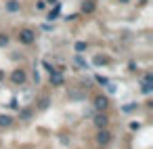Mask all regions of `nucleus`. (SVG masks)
Listing matches in <instances>:
<instances>
[{"label": "nucleus", "instance_id": "1", "mask_svg": "<svg viewBox=\"0 0 153 149\" xmlns=\"http://www.w3.org/2000/svg\"><path fill=\"white\" fill-rule=\"evenodd\" d=\"M19 42H23V44H34V42H36V34H34L32 30H21V32H19Z\"/></svg>", "mask_w": 153, "mask_h": 149}, {"label": "nucleus", "instance_id": "2", "mask_svg": "<svg viewBox=\"0 0 153 149\" xmlns=\"http://www.w3.org/2000/svg\"><path fill=\"white\" fill-rule=\"evenodd\" d=\"M109 141H111V134H109V132H107L105 128H99V134H97V143H99V145H107Z\"/></svg>", "mask_w": 153, "mask_h": 149}, {"label": "nucleus", "instance_id": "3", "mask_svg": "<svg viewBox=\"0 0 153 149\" xmlns=\"http://www.w3.org/2000/svg\"><path fill=\"white\" fill-rule=\"evenodd\" d=\"M11 80H13L15 84H23V82H25V74H23V69H15L13 76H11Z\"/></svg>", "mask_w": 153, "mask_h": 149}, {"label": "nucleus", "instance_id": "4", "mask_svg": "<svg viewBox=\"0 0 153 149\" xmlns=\"http://www.w3.org/2000/svg\"><path fill=\"white\" fill-rule=\"evenodd\" d=\"M107 122H109V120H107V115H105V113H99V115L94 118V126H97V128H105V126H107Z\"/></svg>", "mask_w": 153, "mask_h": 149}, {"label": "nucleus", "instance_id": "5", "mask_svg": "<svg viewBox=\"0 0 153 149\" xmlns=\"http://www.w3.org/2000/svg\"><path fill=\"white\" fill-rule=\"evenodd\" d=\"M94 107H97L99 111H103V109L107 107V99H105V97H97V99H94Z\"/></svg>", "mask_w": 153, "mask_h": 149}, {"label": "nucleus", "instance_id": "6", "mask_svg": "<svg viewBox=\"0 0 153 149\" xmlns=\"http://www.w3.org/2000/svg\"><path fill=\"white\" fill-rule=\"evenodd\" d=\"M7 11L9 13H17L19 11V2H17V0H9V2H7Z\"/></svg>", "mask_w": 153, "mask_h": 149}, {"label": "nucleus", "instance_id": "7", "mask_svg": "<svg viewBox=\"0 0 153 149\" xmlns=\"http://www.w3.org/2000/svg\"><path fill=\"white\" fill-rule=\"evenodd\" d=\"M92 11H94V2H92V0L82 2V13H92Z\"/></svg>", "mask_w": 153, "mask_h": 149}, {"label": "nucleus", "instance_id": "8", "mask_svg": "<svg viewBox=\"0 0 153 149\" xmlns=\"http://www.w3.org/2000/svg\"><path fill=\"white\" fill-rule=\"evenodd\" d=\"M76 63H78V65H80V67H84V69H88V67H90V65H88V63H86V61H84V59H82V55H80V53H78V55H76Z\"/></svg>", "mask_w": 153, "mask_h": 149}, {"label": "nucleus", "instance_id": "9", "mask_svg": "<svg viewBox=\"0 0 153 149\" xmlns=\"http://www.w3.org/2000/svg\"><path fill=\"white\" fill-rule=\"evenodd\" d=\"M48 105H51V99H46V97H44V99H40V101H38V107H40V109H46V107H48Z\"/></svg>", "mask_w": 153, "mask_h": 149}, {"label": "nucleus", "instance_id": "10", "mask_svg": "<svg viewBox=\"0 0 153 149\" xmlns=\"http://www.w3.org/2000/svg\"><path fill=\"white\" fill-rule=\"evenodd\" d=\"M74 48H76V53H84L86 51V42H76Z\"/></svg>", "mask_w": 153, "mask_h": 149}, {"label": "nucleus", "instance_id": "11", "mask_svg": "<svg viewBox=\"0 0 153 149\" xmlns=\"http://www.w3.org/2000/svg\"><path fill=\"white\" fill-rule=\"evenodd\" d=\"M140 90H143L145 95H151V90H153V88H151V82H143V88H140Z\"/></svg>", "mask_w": 153, "mask_h": 149}, {"label": "nucleus", "instance_id": "12", "mask_svg": "<svg viewBox=\"0 0 153 149\" xmlns=\"http://www.w3.org/2000/svg\"><path fill=\"white\" fill-rule=\"evenodd\" d=\"M11 124V115H0V126H9Z\"/></svg>", "mask_w": 153, "mask_h": 149}, {"label": "nucleus", "instance_id": "13", "mask_svg": "<svg viewBox=\"0 0 153 149\" xmlns=\"http://www.w3.org/2000/svg\"><path fill=\"white\" fill-rule=\"evenodd\" d=\"M9 44V36L7 34H0V46H7Z\"/></svg>", "mask_w": 153, "mask_h": 149}, {"label": "nucleus", "instance_id": "14", "mask_svg": "<svg viewBox=\"0 0 153 149\" xmlns=\"http://www.w3.org/2000/svg\"><path fill=\"white\" fill-rule=\"evenodd\" d=\"M57 15H59V7H57V9H55V11H51V13H48V17H46V19H48V21H53V19H55V17H57Z\"/></svg>", "mask_w": 153, "mask_h": 149}, {"label": "nucleus", "instance_id": "15", "mask_svg": "<svg viewBox=\"0 0 153 149\" xmlns=\"http://www.w3.org/2000/svg\"><path fill=\"white\" fill-rule=\"evenodd\" d=\"M134 107H136V103H130V105H126V107H124V111H132Z\"/></svg>", "mask_w": 153, "mask_h": 149}, {"label": "nucleus", "instance_id": "16", "mask_svg": "<svg viewBox=\"0 0 153 149\" xmlns=\"http://www.w3.org/2000/svg\"><path fill=\"white\" fill-rule=\"evenodd\" d=\"M97 80H99L101 84H107V82H109V80H107V78H103V76H97Z\"/></svg>", "mask_w": 153, "mask_h": 149}, {"label": "nucleus", "instance_id": "17", "mask_svg": "<svg viewBox=\"0 0 153 149\" xmlns=\"http://www.w3.org/2000/svg\"><path fill=\"white\" fill-rule=\"evenodd\" d=\"M130 128H132V130H138V128H140V124H138V122H132V124H130Z\"/></svg>", "mask_w": 153, "mask_h": 149}, {"label": "nucleus", "instance_id": "18", "mask_svg": "<svg viewBox=\"0 0 153 149\" xmlns=\"http://www.w3.org/2000/svg\"><path fill=\"white\" fill-rule=\"evenodd\" d=\"M145 82H153V74H147L145 76Z\"/></svg>", "mask_w": 153, "mask_h": 149}, {"label": "nucleus", "instance_id": "19", "mask_svg": "<svg viewBox=\"0 0 153 149\" xmlns=\"http://www.w3.org/2000/svg\"><path fill=\"white\" fill-rule=\"evenodd\" d=\"M0 80H4V72L2 69H0Z\"/></svg>", "mask_w": 153, "mask_h": 149}, {"label": "nucleus", "instance_id": "20", "mask_svg": "<svg viewBox=\"0 0 153 149\" xmlns=\"http://www.w3.org/2000/svg\"><path fill=\"white\" fill-rule=\"evenodd\" d=\"M120 2H124V4H126V2H128V0H120Z\"/></svg>", "mask_w": 153, "mask_h": 149}]
</instances>
